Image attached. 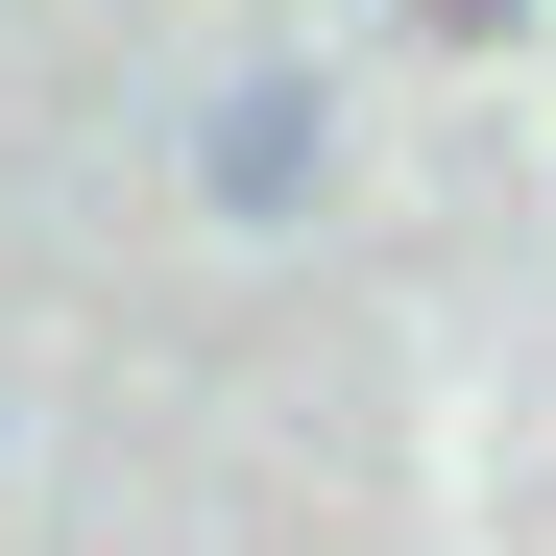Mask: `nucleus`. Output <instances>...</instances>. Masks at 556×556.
<instances>
[{
	"label": "nucleus",
	"instance_id": "f257e3e1",
	"mask_svg": "<svg viewBox=\"0 0 556 556\" xmlns=\"http://www.w3.org/2000/svg\"><path fill=\"white\" fill-rule=\"evenodd\" d=\"M315 169H339V98H315V73H218V98H194V194L218 218H315Z\"/></svg>",
	"mask_w": 556,
	"mask_h": 556
}]
</instances>
